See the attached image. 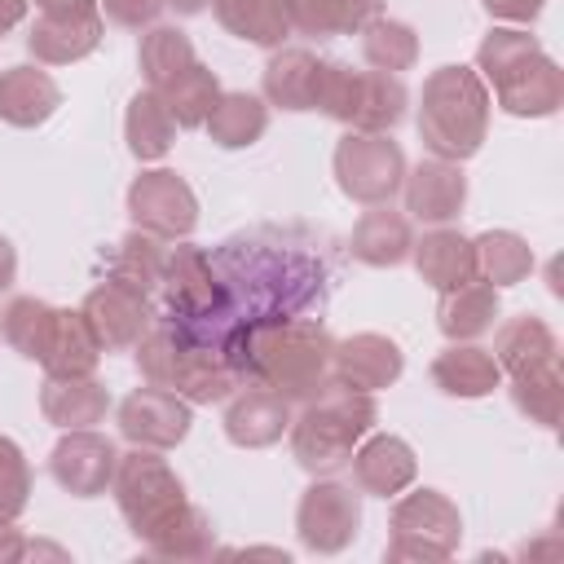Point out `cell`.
Returning <instances> with one entry per match:
<instances>
[{"instance_id":"7dc6e473","label":"cell","mask_w":564,"mask_h":564,"mask_svg":"<svg viewBox=\"0 0 564 564\" xmlns=\"http://www.w3.org/2000/svg\"><path fill=\"white\" fill-rule=\"evenodd\" d=\"M13 278H18V247L0 234V291H9Z\"/></svg>"},{"instance_id":"f6af8a7d","label":"cell","mask_w":564,"mask_h":564,"mask_svg":"<svg viewBox=\"0 0 564 564\" xmlns=\"http://www.w3.org/2000/svg\"><path fill=\"white\" fill-rule=\"evenodd\" d=\"M22 551H26L22 529H18L13 520H0V564H18V560H22Z\"/></svg>"},{"instance_id":"7c38bea8","label":"cell","mask_w":564,"mask_h":564,"mask_svg":"<svg viewBox=\"0 0 564 564\" xmlns=\"http://www.w3.org/2000/svg\"><path fill=\"white\" fill-rule=\"evenodd\" d=\"M119 436L145 449H176L194 427V405L167 388H132L115 410Z\"/></svg>"},{"instance_id":"9c48e42d","label":"cell","mask_w":564,"mask_h":564,"mask_svg":"<svg viewBox=\"0 0 564 564\" xmlns=\"http://www.w3.org/2000/svg\"><path fill=\"white\" fill-rule=\"evenodd\" d=\"M405 167H410L405 150L388 132H352L348 128L335 141V154H330V172H335L339 194L361 203V207L392 203L401 194Z\"/></svg>"},{"instance_id":"83f0119b","label":"cell","mask_w":564,"mask_h":564,"mask_svg":"<svg viewBox=\"0 0 564 564\" xmlns=\"http://www.w3.org/2000/svg\"><path fill=\"white\" fill-rule=\"evenodd\" d=\"M110 410V392L106 383H97V375H84V379H44L40 388V414L70 432V427H97Z\"/></svg>"},{"instance_id":"e575fe53","label":"cell","mask_w":564,"mask_h":564,"mask_svg":"<svg viewBox=\"0 0 564 564\" xmlns=\"http://www.w3.org/2000/svg\"><path fill=\"white\" fill-rule=\"evenodd\" d=\"M511 379V405L529 419V423H538V427H546V432H555L560 427V414H564V375H560V361H546V366H533V370H520V375H507Z\"/></svg>"},{"instance_id":"ac0fdd59","label":"cell","mask_w":564,"mask_h":564,"mask_svg":"<svg viewBox=\"0 0 564 564\" xmlns=\"http://www.w3.org/2000/svg\"><path fill=\"white\" fill-rule=\"evenodd\" d=\"M220 423H225L229 445H238V449H269L291 427V401L282 392L264 388V383L234 388Z\"/></svg>"},{"instance_id":"7a4b0ae2","label":"cell","mask_w":564,"mask_h":564,"mask_svg":"<svg viewBox=\"0 0 564 564\" xmlns=\"http://www.w3.org/2000/svg\"><path fill=\"white\" fill-rule=\"evenodd\" d=\"M476 75L511 119H551L564 106V70L529 26H489L476 44Z\"/></svg>"},{"instance_id":"3957f363","label":"cell","mask_w":564,"mask_h":564,"mask_svg":"<svg viewBox=\"0 0 564 564\" xmlns=\"http://www.w3.org/2000/svg\"><path fill=\"white\" fill-rule=\"evenodd\" d=\"M489 115H494V101H489V88L476 75V66L449 62L423 79L414 123H419V141L432 159L467 163L480 154V145L489 137Z\"/></svg>"},{"instance_id":"d590c367","label":"cell","mask_w":564,"mask_h":564,"mask_svg":"<svg viewBox=\"0 0 564 564\" xmlns=\"http://www.w3.org/2000/svg\"><path fill=\"white\" fill-rule=\"evenodd\" d=\"M471 247H476V278H485L498 291L533 273V247L511 229H485L480 238H471Z\"/></svg>"},{"instance_id":"277c9868","label":"cell","mask_w":564,"mask_h":564,"mask_svg":"<svg viewBox=\"0 0 564 564\" xmlns=\"http://www.w3.org/2000/svg\"><path fill=\"white\" fill-rule=\"evenodd\" d=\"M132 352H137V370L145 383L167 388V392L185 397L189 405L229 401V392L242 379L229 348H212L172 322H159V326L150 322V330L137 339Z\"/></svg>"},{"instance_id":"836d02e7","label":"cell","mask_w":564,"mask_h":564,"mask_svg":"<svg viewBox=\"0 0 564 564\" xmlns=\"http://www.w3.org/2000/svg\"><path fill=\"white\" fill-rule=\"evenodd\" d=\"M154 560H167V564H194V560H207L212 551H216V529H212V520L194 507V502H185L159 533H150L145 542H141Z\"/></svg>"},{"instance_id":"4dcf8cb0","label":"cell","mask_w":564,"mask_h":564,"mask_svg":"<svg viewBox=\"0 0 564 564\" xmlns=\"http://www.w3.org/2000/svg\"><path fill=\"white\" fill-rule=\"evenodd\" d=\"M123 141H128L137 163L167 159V150L176 141V119H172V110L163 106V97L154 88H141L128 101V110H123Z\"/></svg>"},{"instance_id":"f546056e","label":"cell","mask_w":564,"mask_h":564,"mask_svg":"<svg viewBox=\"0 0 564 564\" xmlns=\"http://www.w3.org/2000/svg\"><path fill=\"white\" fill-rule=\"evenodd\" d=\"M489 352H494V361H498L502 375H520V370L560 361V339H555V330L542 317L520 313V317H507L494 330V348Z\"/></svg>"},{"instance_id":"b9f144b4","label":"cell","mask_w":564,"mask_h":564,"mask_svg":"<svg viewBox=\"0 0 564 564\" xmlns=\"http://www.w3.org/2000/svg\"><path fill=\"white\" fill-rule=\"evenodd\" d=\"M31 502V463L13 436H0V520H18Z\"/></svg>"},{"instance_id":"d6986e66","label":"cell","mask_w":564,"mask_h":564,"mask_svg":"<svg viewBox=\"0 0 564 564\" xmlns=\"http://www.w3.org/2000/svg\"><path fill=\"white\" fill-rule=\"evenodd\" d=\"M348 467H352V485L370 498H397L419 476V458H414L410 441H401L392 432H366L357 441Z\"/></svg>"},{"instance_id":"c3c4849f","label":"cell","mask_w":564,"mask_h":564,"mask_svg":"<svg viewBox=\"0 0 564 564\" xmlns=\"http://www.w3.org/2000/svg\"><path fill=\"white\" fill-rule=\"evenodd\" d=\"M26 9H31V0H0V40L26 18Z\"/></svg>"},{"instance_id":"60d3db41","label":"cell","mask_w":564,"mask_h":564,"mask_svg":"<svg viewBox=\"0 0 564 564\" xmlns=\"http://www.w3.org/2000/svg\"><path fill=\"white\" fill-rule=\"evenodd\" d=\"M48 326H53V304L40 300V295H13L0 313V335L4 344L26 357V361H40L44 352V339H48Z\"/></svg>"},{"instance_id":"4fadbf2b","label":"cell","mask_w":564,"mask_h":564,"mask_svg":"<svg viewBox=\"0 0 564 564\" xmlns=\"http://www.w3.org/2000/svg\"><path fill=\"white\" fill-rule=\"evenodd\" d=\"M163 300L176 317L185 322H212L216 313H225L229 295L207 260L203 247L194 242H181V247H167V264H163Z\"/></svg>"},{"instance_id":"8992f818","label":"cell","mask_w":564,"mask_h":564,"mask_svg":"<svg viewBox=\"0 0 564 564\" xmlns=\"http://www.w3.org/2000/svg\"><path fill=\"white\" fill-rule=\"evenodd\" d=\"M405 106H410V93H405L401 75L357 70L348 62H326L322 66L313 110L330 115L335 123H344L352 132H392L405 119Z\"/></svg>"},{"instance_id":"4316f807","label":"cell","mask_w":564,"mask_h":564,"mask_svg":"<svg viewBox=\"0 0 564 564\" xmlns=\"http://www.w3.org/2000/svg\"><path fill=\"white\" fill-rule=\"evenodd\" d=\"M432 383L445 397L476 401V397H489L494 388H502V370H498L494 352L471 339V344H449L432 357Z\"/></svg>"},{"instance_id":"d4e9b609","label":"cell","mask_w":564,"mask_h":564,"mask_svg":"<svg viewBox=\"0 0 564 564\" xmlns=\"http://www.w3.org/2000/svg\"><path fill=\"white\" fill-rule=\"evenodd\" d=\"M410 247H414L410 216L392 212L388 203L361 212L357 225H352V238H348L352 260H361L366 269H397V264L410 260Z\"/></svg>"},{"instance_id":"7402d4cb","label":"cell","mask_w":564,"mask_h":564,"mask_svg":"<svg viewBox=\"0 0 564 564\" xmlns=\"http://www.w3.org/2000/svg\"><path fill=\"white\" fill-rule=\"evenodd\" d=\"M62 106V88L48 70L18 62L0 70V123L9 128H40L57 115Z\"/></svg>"},{"instance_id":"bcb514c9","label":"cell","mask_w":564,"mask_h":564,"mask_svg":"<svg viewBox=\"0 0 564 564\" xmlns=\"http://www.w3.org/2000/svg\"><path fill=\"white\" fill-rule=\"evenodd\" d=\"M40 13H62V18H75V13H101V0H35Z\"/></svg>"},{"instance_id":"ba28073f","label":"cell","mask_w":564,"mask_h":564,"mask_svg":"<svg viewBox=\"0 0 564 564\" xmlns=\"http://www.w3.org/2000/svg\"><path fill=\"white\" fill-rule=\"evenodd\" d=\"M110 494L119 502V516L128 520V529L145 542L150 533H159L189 498H185V480L167 467L163 449H145L132 445L128 454H119L115 463V480Z\"/></svg>"},{"instance_id":"ee69618b","label":"cell","mask_w":564,"mask_h":564,"mask_svg":"<svg viewBox=\"0 0 564 564\" xmlns=\"http://www.w3.org/2000/svg\"><path fill=\"white\" fill-rule=\"evenodd\" d=\"M480 4L494 22H507V26H529L546 9V0H480Z\"/></svg>"},{"instance_id":"52a82bcc","label":"cell","mask_w":564,"mask_h":564,"mask_svg":"<svg viewBox=\"0 0 564 564\" xmlns=\"http://www.w3.org/2000/svg\"><path fill=\"white\" fill-rule=\"evenodd\" d=\"M392 538L383 546V555L392 564H441L458 551L463 542V516L454 507L449 494L423 485V489H401L392 502V520H388Z\"/></svg>"},{"instance_id":"7bdbcfd3","label":"cell","mask_w":564,"mask_h":564,"mask_svg":"<svg viewBox=\"0 0 564 564\" xmlns=\"http://www.w3.org/2000/svg\"><path fill=\"white\" fill-rule=\"evenodd\" d=\"M163 0H101V18H110L115 26H128V31H141V26H154L163 18Z\"/></svg>"},{"instance_id":"44dd1931","label":"cell","mask_w":564,"mask_h":564,"mask_svg":"<svg viewBox=\"0 0 564 564\" xmlns=\"http://www.w3.org/2000/svg\"><path fill=\"white\" fill-rule=\"evenodd\" d=\"M322 66L326 57H317L313 48H273V57L264 62V75H260V88H264V101L278 106V110H313L317 106V84H322Z\"/></svg>"},{"instance_id":"6da1fadb","label":"cell","mask_w":564,"mask_h":564,"mask_svg":"<svg viewBox=\"0 0 564 564\" xmlns=\"http://www.w3.org/2000/svg\"><path fill=\"white\" fill-rule=\"evenodd\" d=\"M330 330L313 317H264L238 335L234 361L256 383L282 392L291 405H304L330 383Z\"/></svg>"},{"instance_id":"2e32d148","label":"cell","mask_w":564,"mask_h":564,"mask_svg":"<svg viewBox=\"0 0 564 564\" xmlns=\"http://www.w3.org/2000/svg\"><path fill=\"white\" fill-rule=\"evenodd\" d=\"M79 313H84L88 330L97 335L101 352L137 348V339L150 330V304H145V295L132 291V286H123V282H115V278L97 282V286L84 295Z\"/></svg>"},{"instance_id":"ffe728a7","label":"cell","mask_w":564,"mask_h":564,"mask_svg":"<svg viewBox=\"0 0 564 564\" xmlns=\"http://www.w3.org/2000/svg\"><path fill=\"white\" fill-rule=\"evenodd\" d=\"M101 31H106L101 13H75V18L40 13L26 31V48L44 66H70V62H84L88 53H97Z\"/></svg>"},{"instance_id":"e0dca14e","label":"cell","mask_w":564,"mask_h":564,"mask_svg":"<svg viewBox=\"0 0 564 564\" xmlns=\"http://www.w3.org/2000/svg\"><path fill=\"white\" fill-rule=\"evenodd\" d=\"M401 198H405V216L410 220H423V225H449V220H458V212L467 207L463 163L419 159L414 167H405Z\"/></svg>"},{"instance_id":"9a60e30c","label":"cell","mask_w":564,"mask_h":564,"mask_svg":"<svg viewBox=\"0 0 564 564\" xmlns=\"http://www.w3.org/2000/svg\"><path fill=\"white\" fill-rule=\"evenodd\" d=\"M401 370H405L401 344L379 330H357L348 339H335L330 348V383L352 392H383L401 379Z\"/></svg>"},{"instance_id":"5bb4252c","label":"cell","mask_w":564,"mask_h":564,"mask_svg":"<svg viewBox=\"0 0 564 564\" xmlns=\"http://www.w3.org/2000/svg\"><path fill=\"white\" fill-rule=\"evenodd\" d=\"M115 463H119L115 441L101 436V432H93V427L62 432V441L48 454V471H53V480L70 498H97V494H106L110 480H115Z\"/></svg>"},{"instance_id":"603a6c76","label":"cell","mask_w":564,"mask_h":564,"mask_svg":"<svg viewBox=\"0 0 564 564\" xmlns=\"http://www.w3.org/2000/svg\"><path fill=\"white\" fill-rule=\"evenodd\" d=\"M410 260L419 269V278L441 295V291H454L463 282L476 278V247L467 234L449 229V225H432L423 238H414L410 247Z\"/></svg>"},{"instance_id":"d6a6232c","label":"cell","mask_w":564,"mask_h":564,"mask_svg":"<svg viewBox=\"0 0 564 564\" xmlns=\"http://www.w3.org/2000/svg\"><path fill=\"white\" fill-rule=\"evenodd\" d=\"M383 18V0H291V31L300 35H357Z\"/></svg>"},{"instance_id":"8fae6325","label":"cell","mask_w":564,"mask_h":564,"mask_svg":"<svg viewBox=\"0 0 564 564\" xmlns=\"http://www.w3.org/2000/svg\"><path fill=\"white\" fill-rule=\"evenodd\" d=\"M128 216L137 229H145L163 242H181L198 225V194L189 189V181L181 172L145 167L128 185Z\"/></svg>"},{"instance_id":"f1b7e54d","label":"cell","mask_w":564,"mask_h":564,"mask_svg":"<svg viewBox=\"0 0 564 564\" xmlns=\"http://www.w3.org/2000/svg\"><path fill=\"white\" fill-rule=\"evenodd\" d=\"M216 22L256 48H282L291 35V0H212Z\"/></svg>"},{"instance_id":"ab89813d","label":"cell","mask_w":564,"mask_h":564,"mask_svg":"<svg viewBox=\"0 0 564 564\" xmlns=\"http://www.w3.org/2000/svg\"><path fill=\"white\" fill-rule=\"evenodd\" d=\"M357 35H361V57L370 62V70L401 75V70H410L419 62V35L401 18H375Z\"/></svg>"},{"instance_id":"484cf974","label":"cell","mask_w":564,"mask_h":564,"mask_svg":"<svg viewBox=\"0 0 564 564\" xmlns=\"http://www.w3.org/2000/svg\"><path fill=\"white\" fill-rule=\"evenodd\" d=\"M498 313H502L498 286H489L485 278H471V282H463L454 291H441L436 330L449 344H471V339H480V335H489L498 326Z\"/></svg>"},{"instance_id":"cb8c5ba5","label":"cell","mask_w":564,"mask_h":564,"mask_svg":"<svg viewBox=\"0 0 564 564\" xmlns=\"http://www.w3.org/2000/svg\"><path fill=\"white\" fill-rule=\"evenodd\" d=\"M97 361H101V344L88 330L84 313L53 308V326H48V339L40 352L44 379H84V375H97Z\"/></svg>"},{"instance_id":"681fc988","label":"cell","mask_w":564,"mask_h":564,"mask_svg":"<svg viewBox=\"0 0 564 564\" xmlns=\"http://www.w3.org/2000/svg\"><path fill=\"white\" fill-rule=\"evenodd\" d=\"M163 4H167V9H176L181 18H194V13H203L212 0H163Z\"/></svg>"},{"instance_id":"1f68e13d","label":"cell","mask_w":564,"mask_h":564,"mask_svg":"<svg viewBox=\"0 0 564 564\" xmlns=\"http://www.w3.org/2000/svg\"><path fill=\"white\" fill-rule=\"evenodd\" d=\"M203 128L220 150H247L269 132V101L256 93H220Z\"/></svg>"},{"instance_id":"5b68a950","label":"cell","mask_w":564,"mask_h":564,"mask_svg":"<svg viewBox=\"0 0 564 564\" xmlns=\"http://www.w3.org/2000/svg\"><path fill=\"white\" fill-rule=\"evenodd\" d=\"M379 423V405L375 392H352L339 383H326L317 397L304 401L300 414H291V458L308 471V476H335L348 467L357 441L366 432H375Z\"/></svg>"},{"instance_id":"30bf717a","label":"cell","mask_w":564,"mask_h":564,"mask_svg":"<svg viewBox=\"0 0 564 564\" xmlns=\"http://www.w3.org/2000/svg\"><path fill=\"white\" fill-rule=\"evenodd\" d=\"M361 533V489L317 476L295 502V538L313 555H339Z\"/></svg>"},{"instance_id":"74e56055","label":"cell","mask_w":564,"mask_h":564,"mask_svg":"<svg viewBox=\"0 0 564 564\" xmlns=\"http://www.w3.org/2000/svg\"><path fill=\"white\" fill-rule=\"evenodd\" d=\"M137 62H141V75H145V88H167L185 66L198 62L194 53V40L181 31V26H145L141 35V48H137Z\"/></svg>"},{"instance_id":"f35d334b","label":"cell","mask_w":564,"mask_h":564,"mask_svg":"<svg viewBox=\"0 0 564 564\" xmlns=\"http://www.w3.org/2000/svg\"><path fill=\"white\" fill-rule=\"evenodd\" d=\"M220 93H225V88H220L216 70L203 66V62L185 66L167 88H159V97H163V106L172 110L176 128H203V119L212 115V106H216Z\"/></svg>"},{"instance_id":"8d00e7d4","label":"cell","mask_w":564,"mask_h":564,"mask_svg":"<svg viewBox=\"0 0 564 564\" xmlns=\"http://www.w3.org/2000/svg\"><path fill=\"white\" fill-rule=\"evenodd\" d=\"M163 264H167L163 238H154V234H145V229L132 225V234H123L115 242V256H110V273L106 278H115V282L150 295L163 282Z\"/></svg>"}]
</instances>
